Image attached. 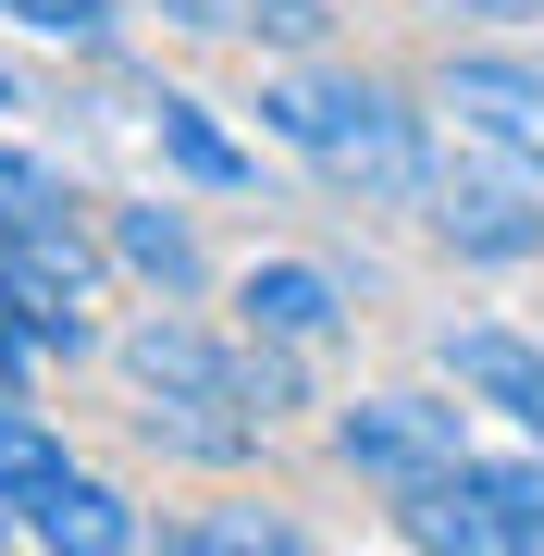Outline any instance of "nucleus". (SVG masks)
Listing matches in <instances>:
<instances>
[{
  "instance_id": "nucleus-1",
  "label": "nucleus",
  "mask_w": 544,
  "mask_h": 556,
  "mask_svg": "<svg viewBox=\"0 0 544 556\" xmlns=\"http://www.w3.org/2000/svg\"><path fill=\"white\" fill-rule=\"evenodd\" d=\"M261 124L309 161V174L359 186V199H421V186H433L421 112H408L396 87H371V75H273L261 87Z\"/></svg>"
},
{
  "instance_id": "nucleus-2",
  "label": "nucleus",
  "mask_w": 544,
  "mask_h": 556,
  "mask_svg": "<svg viewBox=\"0 0 544 556\" xmlns=\"http://www.w3.org/2000/svg\"><path fill=\"white\" fill-rule=\"evenodd\" d=\"M236 358L248 346H223L211 321H186V298H162V321H137V334H124V371H137V396H149V445L199 457V470H236V457L273 433V420L248 408Z\"/></svg>"
},
{
  "instance_id": "nucleus-3",
  "label": "nucleus",
  "mask_w": 544,
  "mask_h": 556,
  "mask_svg": "<svg viewBox=\"0 0 544 556\" xmlns=\"http://www.w3.org/2000/svg\"><path fill=\"white\" fill-rule=\"evenodd\" d=\"M421 211H433V236L458 260H532L544 248V174H520V161H495V149L433 161Z\"/></svg>"
},
{
  "instance_id": "nucleus-4",
  "label": "nucleus",
  "mask_w": 544,
  "mask_h": 556,
  "mask_svg": "<svg viewBox=\"0 0 544 556\" xmlns=\"http://www.w3.org/2000/svg\"><path fill=\"white\" fill-rule=\"evenodd\" d=\"M433 112L458 124V149H495L520 161V174H544V62L520 50H458L433 75Z\"/></svg>"
},
{
  "instance_id": "nucleus-5",
  "label": "nucleus",
  "mask_w": 544,
  "mask_h": 556,
  "mask_svg": "<svg viewBox=\"0 0 544 556\" xmlns=\"http://www.w3.org/2000/svg\"><path fill=\"white\" fill-rule=\"evenodd\" d=\"M334 457L396 495V482H421V470H458L470 433H458L445 396H359V408H334Z\"/></svg>"
},
{
  "instance_id": "nucleus-6",
  "label": "nucleus",
  "mask_w": 544,
  "mask_h": 556,
  "mask_svg": "<svg viewBox=\"0 0 544 556\" xmlns=\"http://www.w3.org/2000/svg\"><path fill=\"white\" fill-rule=\"evenodd\" d=\"M445 371H458V396H483L495 420H520L544 445V346L520 321H458V334H445Z\"/></svg>"
},
{
  "instance_id": "nucleus-7",
  "label": "nucleus",
  "mask_w": 544,
  "mask_h": 556,
  "mask_svg": "<svg viewBox=\"0 0 544 556\" xmlns=\"http://www.w3.org/2000/svg\"><path fill=\"white\" fill-rule=\"evenodd\" d=\"M236 321L248 334H284V346H334L346 334V285L322 260H248L236 273Z\"/></svg>"
},
{
  "instance_id": "nucleus-8",
  "label": "nucleus",
  "mask_w": 544,
  "mask_h": 556,
  "mask_svg": "<svg viewBox=\"0 0 544 556\" xmlns=\"http://www.w3.org/2000/svg\"><path fill=\"white\" fill-rule=\"evenodd\" d=\"M25 532L38 544H75V556H124V544H149V519L112 495V482H87V470H62L25 495Z\"/></svg>"
},
{
  "instance_id": "nucleus-9",
  "label": "nucleus",
  "mask_w": 544,
  "mask_h": 556,
  "mask_svg": "<svg viewBox=\"0 0 544 556\" xmlns=\"http://www.w3.org/2000/svg\"><path fill=\"white\" fill-rule=\"evenodd\" d=\"M112 260H124L137 285H162V298H199V285H211L186 211H162V199H124V211H112Z\"/></svg>"
},
{
  "instance_id": "nucleus-10",
  "label": "nucleus",
  "mask_w": 544,
  "mask_h": 556,
  "mask_svg": "<svg viewBox=\"0 0 544 556\" xmlns=\"http://www.w3.org/2000/svg\"><path fill=\"white\" fill-rule=\"evenodd\" d=\"M470 482H483V532L507 556H544V445L532 457H470Z\"/></svg>"
},
{
  "instance_id": "nucleus-11",
  "label": "nucleus",
  "mask_w": 544,
  "mask_h": 556,
  "mask_svg": "<svg viewBox=\"0 0 544 556\" xmlns=\"http://www.w3.org/2000/svg\"><path fill=\"white\" fill-rule=\"evenodd\" d=\"M149 124H162V149H174V174H186V186H248V174H261V161L223 137V124H211L199 100H162Z\"/></svg>"
},
{
  "instance_id": "nucleus-12",
  "label": "nucleus",
  "mask_w": 544,
  "mask_h": 556,
  "mask_svg": "<svg viewBox=\"0 0 544 556\" xmlns=\"http://www.w3.org/2000/svg\"><path fill=\"white\" fill-rule=\"evenodd\" d=\"M62 470H75V457H62V433H50L38 408L0 396V507H25V495H38V482H62Z\"/></svg>"
},
{
  "instance_id": "nucleus-13",
  "label": "nucleus",
  "mask_w": 544,
  "mask_h": 556,
  "mask_svg": "<svg viewBox=\"0 0 544 556\" xmlns=\"http://www.w3.org/2000/svg\"><path fill=\"white\" fill-rule=\"evenodd\" d=\"M50 223H75L62 174H50V161H25V149H0V236H50Z\"/></svg>"
},
{
  "instance_id": "nucleus-14",
  "label": "nucleus",
  "mask_w": 544,
  "mask_h": 556,
  "mask_svg": "<svg viewBox=\"0 0 544 556\" xmlns=\"http://www.w3.org/2000/svg\"><path fill=\"white\" fill-rule=\"evenodd\" d=\"M309 346H284V334H248V358H236V383H248V408L261 420H298L309 408V371H298Z\"/></svg>"
},
{
  "instance_id": "nucleus-15",
  "label": "nucleus",
  "mask_w": 544,
  "mask_h": 556,
  "mask_svg": "<svg viewBox=\"0 0 544 556\" xmlns=\"http://www.w3.org/2000/svg\"><path fill=\"white\" fill-rule=\"evenodd\" d=\"M13 25H38V38H62V50H100L112 38V0H0Z\"/></svg>"
},
{
  "instance_id": "nucleus-16",
  "label": "nucleus",
  "mask_w": 544,
  "mask_h": 556,
  "mask_svg": "<svg viewBox=\"0 0 544 556\" xmlns=\"http://www.w3.org/2000/svg\"><path fill=\"white\" fill-rule=\"evenodd\" d=\"M298 532L284 519H199V532H174V556H284Z\"/></svg>"
},
{
  "instance_id": "nucleus-17",
  "label": "nucleus",
  "mask_w": 544,
  "mask_h": 556,
  "mask_svg": "<svg viewBox=\"0 0 544 556\" xmlns=\"http://www.w3.org/2000/svg\"><path fill=\"white\" fill-rule=\"evenodd\" d=\"M25 371H38V334H25L13 309H0V396H25Z\"/></svg>"
},
{
  "instance_id": "nucleus-18",
  "label": "nucleus",
  "mask_w": 544,
  "mask_h": 556,
  "mask_svg": "<svg viewBox=\"0 0 544 556\" xmlns=\"http://www.w3.org/2000/svg\"><path fill=\"white\" fill-rule=\"evenodd\" d=\"M458 13H483V25H520V13H544V0H458Z\"/></svg>"
},
{
  "instance_id": "nucleus-19",
  "label": "nucleus",
  "mask_w": 544,
  "mask_h": 556,
  "mask_svg": "<svg viewBox=\"0 0 544 556\" xmlns=\"http://www.w3.org/2000/svg\"><path fill=\"white\" fill-rule=\"evenodd\" d=\"M0 112H13V75H0Z\"/></svg>"
}]
</instances>
